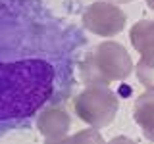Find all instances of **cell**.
<instances>
[{
	"mask_svg": "<svg viewBox=\"0 0 154 144\" xmlns=\"http://www.w3.org/2000/svg\"><path fill=\"white\" fill-rule=\"evenodd\" d=\"M52 69L45 62L0 64V119L35 113L52 92Z\"/></svg>",
	"mask_w": 154,
	"mask_h": 144,
	"instance_id": "cell-1",
	"label": "cell"
},
{
	"mask_svg": "<svg viewBox=\"0 0 154 144\" xmlns=\"http://www.w3.org/2000/svg\"><path fill=\"white\" fill-rule=\"evenodd\" d=\"M133 69L127 50L118 42H100L83 64V79L91 85H106L129 77Z\"/></svg>",
	"mask_w": 154,
	"mask_h": 144,
	"instance_id": "cell-2",
	"label": "cell"
},
{
	"mask_svg": "<svg viewBox=\"0 0 154 144\" xmlns=\"http://www.w3.org/2000/svg\"><path fill=\"white\" fill-rule=\"evenodd\" d=\"M75 112L93 129L108 127L118 113V98L108 86L93 85L75 98Z\"/></svg>",
	"mask_w": 154,
	"mask_h": 144,
	"instance_id": "cell-3",
	"label": "cell"
},
{
	"mask_svg": "<svg viewBox=\"0 0 154 144\" xmlns=\"http://www.w3.org/2000/svg\"><path fill=\"white\" fill-rule=\"evenodd\" d=\"M125 14L110 2H94L83 12V25L100 37H114L125 27Z\"/></svg>",
	"mask_w": 154,
	"mask_h": 144,
	"instance_id": "cell-4",
	"label": "cell"
},
{
	"mask_svg": "<svg viewBox=\"0 0 154 144\" xmlns=\"http://www.w3.org/2000/svg\"><path fill=\"white\" fill-rule=\"evenodd\" d=\"M131 42L141 54V60L154 62V21L143 19L131 27Z\"/></svg>",
	"mask_w": 154,
	"mask_h": 144,
	"instance_id": "cell-5",
	"label": "cell"
},
{
	"mask_svg": "<svg viewBox=\"0 0 154 144\" xmlns=\"http://www.w3.org/2000/svg\"><path fill=\"white\" fill-rule=\"evenodd\" d=\"M133 117L143 129V134L154 142V90H148L135 100Z\"/></svg>",
	"mask_w": 154,
	"mask_h": 144,
	"instance_id": "cell-6",
	"label": "cell"
},
{
	"mask_svg": "<svg viewBox=\"0 0 154 144\" xmlns=\"http://www.w3.org/2000/svg\"><path fill=\"white\" fill-rule=\"evenodd\" d=\"M38 131H41L48 140L64 138L67 129H69V117L62 110H48L38 117Z\"/></svg>",
	"mask_w": 154,
	"mask_h": 144,
	"instance_id": "cell-7",
	"label": "cell"
},
{
	"mask_svg": "<svg viewBox=\"0 0 154 144\" xmlns=\"http://www.w3.org/2000/svg\"><path fill=\"white\" fill-rule=\"evenodd\" d=\"M67 144H106L104 138L100 136V133L96 129H85V131H79L77 134L67 138Z\"/></svg>",
	"mask_w": 154,
	"mask_h": 144,
	"instance_id": "cell-8",
	"label": "cell"
},
{
	"mask_svg": "<svg viewBox=\"0 0 154 144\" xmlns=\"http://www.w3.org/2000/svg\"><path fill=\"white\" fill-rule=\"evenodd\" d=\"M137 79L146 86L148 90H154V62L139 60L137 65Z\"/></svg>",
	"mask_w": 154,
	"mask_h": 144,
	"instance_id": "cell-9",
	"label": "cell"
},
{
	"mask_svg": "<svg viewBox=\"0 0 154 144\" xmlns=\"http://www.w3.org/2000/svg\"><path fill=\"white\" fill-rule=\"evenodd\" d=\"M108 144H135L133 140H129L127 136H116L114 140H110Z\"/></svg>",
	"mask_w": 154,
	"mask_h": 144,
	"instance_id": "cell-10",
	"label": "cell"
},
{
	"mask_svg": "<svg viewBox=\"0 0 154 144\" xmlns=\"http://www.w3.org/2000/svg\"><path fill=\"white\" fill-rule=\"evenodd\" d=\"M45 144H67V138H56V140H46Z\"/></svg>",
	"mask_w": 154,
	"mask_h": 144,
	"instance_id": "cell-11",
	"label": "cell"
},
{
	"mask_svg": "<svg viewBox=\"0 0 154 144\" xmlns=\"http://www.w3.org/2000/svg\"><path fill=\"white\" fill-rule=\"evenodd\" d=\"M146 6H148V8H150L152 12H154V0H146Z\"/></svg>",
	"mask_w": 154,
	"mask_h": 144,
	"instance_id": "cell-12",
	"label": "cell"
},
{
	"mask_svg": "<svg viewBox=\"0 0 154 144\" xmlns=\"http://www.w3.org/2000/svg\"><path fill=\"white\" fill-rule=\"evenodd\" d=\"M112 2H118V4H125V2H131V0H112Z\"/></svg>",
	"mask_w": 154,
	"mask_h": 144,
	"instance_id": "cell-13",
	"label": "cell"
}]
</instances>
